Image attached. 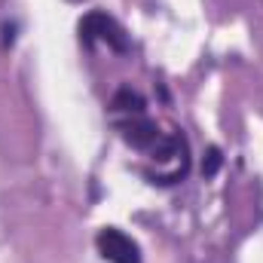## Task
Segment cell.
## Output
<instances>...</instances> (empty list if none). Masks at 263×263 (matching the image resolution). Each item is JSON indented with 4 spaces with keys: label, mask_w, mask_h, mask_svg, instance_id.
Listing matches in <instances>:
<instances>
[{
    "label": "cell",
    "mask_w": 263,
    "mask_h": 263,
    "mask_svg": "<svg viewBox=\"0 0 263 263\" xmlns=\"http://www.w3.org/2000/svg\"><path fill=\"white\" fill-rule=\"evenodd\" d=\"M80 40L83 46H92L95 40H104L114 52H129V37L126 31L107 15V12H89L80 22Z\"/></svg>",
    "instance_id": "cell-1"
},
{
    "label": "cell",
    "mask_w": 263,
    "mask_h": 263,
    "mask_svg": "<svg viewBox=\"0 0 263 263\" xmlns=\"http://www.w3.org/2000/svg\"><path fill=\"white\" fill-rule=\"evenodd\" d=\"M95 248L107 263H141L138 242L132 236H126L123 230H117V227H104L95 236Z\"/></svg>",
    "instance_id": "cell-2"
},
{
    "label": "cell",
    "mask_w": 263,
    "mask_h": 263,
    "mask_svg": "<svg viewBox=\"0 0 263 263\" xmlns=\"http://www.w3.org/2000/svg\"><path fill=\"white\" fill-rule=\"evenodd\" d=\"M117 129H120V135H123V141L132 144L135 150H153V147L162 141L159 126H156L153 120H147L144 114H141V117H129V120H123V123H117Z\"/></svg>",
    "instance_id": "cell-3"
},
{
    "label": "cell",
    "mask_w": 263,
    "mask_h": 263,
    "mask_svg": "<svg viewBox=\"0 0 263 263\" xmlns=\"http://www.w3.org/2000/svg\"><path fill=\"white\" fill-rule=\"evenodd\" d=\"M110 110L114 114H129V117H141L144 114V98L132 89H120L114 98H110Z\"/></svg>",
    "instance_id": "cell-4"
},
{
    "label": "cell",
    "mask_w": 263,
    "mask_h": 263,
    "mask_svg": "<svg viewBox=\"0 0 263 263\" xmlns=\"http://www.w3.org/2000/svg\"><path fill=\"white\" fill-rule=\"evenodd\" d=\"M220 162H223V159H220V150H217V147H211V150H208V156H205V162H202V175H205V178H214V175H217V168H220Z\"/></svg>",
    "instance_id": "cell-5"
},
{
    "label": "cell",
    "mask_w": 263,
    "mask_h": 263,
    "mask_svg": "<svg viewBox=\"0 0 263 263\" xmlns=\"http://www.w3.org/2000/svg\"><path fill=\"white\" fill-rule=\"evenodd\" d=\"M70 3H80V0H70Z\"/></svg>",
    "instance_id": "cell-6"
}]
</instances>
